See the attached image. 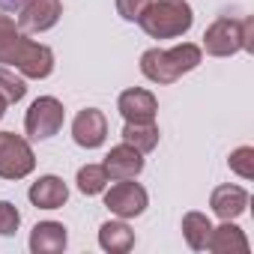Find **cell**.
Returning a JSON list of instances; mask_svg holds the SVG:
<instances>
[{
    "label": "cell",
    "mask_w": 254,
    "mask_h": 254,
    "mask_svg": "<svg viewBox=\"0 0 254 254\" xmlns=\"http://www.w3.org/2000/svg\"><path fill=\"white\" fill-rule=\"evenodd\" d=\"M24 93H27V87H24V81L15 72L0 69V96H3L6 102H21Z\"/></svg>",
    "instance_id": "20"
},
{
    "label": "cell",
    "mask_w": 254,
    "mask_h": 254,
    "mask_svg": "<svg viewBox=\"0 0 254 254\" xmlns=\"http://www.w3.org/2000/svg\"><path fill=\"white\" fill-rule=\"evenodd\" d=\"M24 3V0H0V6H3V9H18Z\"/></svg>",
    "instance_id": "24"
},
{
    "label": "cell",
    "mask_w": 254,
    "mask_h": 254,
    "mask_svg": "<svg viewBox=\"0 0 254 254\" xmlns=\"http://www.w3.org/2000/svg\"><path fill=\"white\" fill-rule=\"evenodd\" d=\"M254 21L242 18H218L206 33H203V48L212 57H230L236 51H254Z\"/></svg>",
    "instance_id": "4"
},
{
    "label": "cell",
    "mask_w": 254,
    "mask_h": 254,
    "mask_svg": "<svg viewBox=\"0 0 254 254\" xmlns=\"http://www.w3.org/2000/svg\"><path fill=\"white\" fill-rule=\"evenodd\" d=\"M197 63H200V48L191 45V42H186V45H177L171 51H162V48L144 51L141 72L150 81H156V84H174L180 75L197 69Z\"/></svg>",
    "instance_id": "2"
},
{
    "label": "cell",
    "mask_w": 254,
    "mask_h": 254,
    "mask_svg": "<svg viewBox=\"0 0 254 254\" xmlns=\"http://www.w3.org/2000/svg\"><path fill=\"white\" fill-rule=\"evenodd\" d=\"M206 248L209 251H215V254H245L248 251V242H245V236H242V230L236 227V224H230V221H224L221 227H212V233H209V242H206Z\"/></svg>",
    "instance_id": "15"
},
{
    "label": "cell",
    "mask_w": 254,
    "mask_h": 254,
    "mask_svg": "<svg viewBox=\"0 0 254 254\" xmlns=\"http://www.w3.org/2000/svg\"><path fill=\"white\" fill-rule=\"evenodd\" d=\"M147 200L150 197H147L144 186L129 183V180H117V186H111L105 191V206L114 215H120V218H135V215H141L147 209Z\"/></svg>",
    "instance_id": "7"
},
{
    "label": "cell",
    "mask_w": 254,
    "mask_h": 254,
    "mask_svg": "<svg viewBox=\"0 0 254 254\" xmlns=\"http://www.w3.org/2000/svg\"><path fill=\"white\" fill-rule=\"evenodd\" d=\"M30 248L36 254H57L66 248V227L57 221H39L30 233Z\"/></svg>",
    "instance_id": "14"
},
{
    "label": "cell",
    "mask_w": 254,
    "mask_h": 254,
    "mask_svg": "<svg viewBox=\"0 0 254 254\" xmlns=\"http://www.w3.org/2000/svg\"><path fill=\"white\" fill-rule=\"evenodd\" d=\"M156 111H159V102L150 90L135 87L120 96V114L126 117V123H153Z\"/></svg>",
    "instance_id": "11"
},
{
    "label": "cell",
    "mask_w": 254,
    "mask_h": 254,
    "mask_svg": "<svg viewBox=\"0 0 254 254\" xmlns=\"http://www.w3.org/2000/svg\"><path fill=\"white\" fill-rule=\"evenodd\" d=\"M27 194H30V203H33V206H39V209H57V206L66 203L69 189H66V183H63L60 177H39V180L30 186Z\"/></svg>",
    "instance_id": "12"
},
{
    "label": "cell",
    "mask_w": 254,
    "mask_h": 254,
    "mask_svg": "<svg viewBox=\"0 0 254 254\" xmlns=\"http://www.w3.org/2000/svg\"><path fill=\"white\" fill-rule=\"evenodd\" d=\"M63 15V3L60 0H24L18 6V30L27 33H42L51 30Z\"/></svg>",
    "instance_id": "8"
},
{
    "label": "cell",
    "mask_w": 254,
    "mask_h": 254,
    "mask_svg": "<svg viewBox=\"0 0 254 254\" xmlns=\"http://www.w3.org/2000/svg\"><path fill=\"white\" fill-rule=\"evenodd\" d=\"M138 21H141L144 33H150L153 39H174L191 27L194 12L186 0H159V3H150L141 12Z\"/></svg>",
    "instance_id": "3"
},
{
    "label": "cell",
    "mask_w": 254,
    "mask_h": 254,
    "mask_svg": "<svg viewBox=\"0 0 254 254\" xmlns=\"http://www.w3.org/2000/svg\"><path fill=\"white\" fill-rule=\"evenodd\" d=\"M150 3H153V0H117V9H120V15H123L126 21H138L141 12H144Z\"/></svg>",
    "instance_id": "23"
},
{
    "label": "cell",
    "mask_w": 254,
    "mask_h": 254,
    "mask_svg": "<svg viewBox=\"0 0 254 254\" xmlns=\"http://www.w3.org/2000/svg\"><path fill=\"white\" fill-rule=\"evenodd\" d=\"M72 138H75L78 147H87V150L102 147L105 138H108V120H105V114L96 111V108L81 111L75 117V123H72Z\"/></svg>",
    "instance_id": "9"
},
{
    "label": "cell",
    "mask_w": 254,
    "mask_h": 254,
    "mask_svg": "<svg viewBox=\"0 0 254 254\" xmlns=\"http://www.w3.org/2000/svg\"><path fill=\"white\" fill-rule=\"evenodd\" d=\"M111 180H135L144 171V153H138L132 144H120L105 156V165Z\"/></svg>",
    "instance_id": "10"
},
{
    "label": "cell",
    "mask_w": 254,
    "mask_h": 254,
    "mask_svg": "<svg viewBox=\"0 0 254 254\" xmlns=\"http://www.w3.org/2000/svg\"><path fill=\"white\" fill-rule=\"evenodd\" d=\"M209 206H212V212H215L218 218L230 221V218H236V215L245 212L248 194H245V189H239V186H218V189L212 191Z\"/></svg>",
    "instance_id": "13"
},
{
    "label": "cell",
    "mask_w": 254,
    "mask_h": 254,
    "mask_svg": "<svg viewBox=\"0 0 254 254\" xmlns=\"http://www.w3.org/2000/svg\"><path fill=\"white\" fill-rule=\"evenodd\" d=\"M18 224H21V212L9 200H0V236H12Z\"/></svg>",
    "instance_id": "22"
},
{
    "label": "cell",
    "mask_w": 254,
    "mask_h": 254,
    "mask_svg": "<svg viewBox=\"0 0 254 254\" xmlns=\"http://www.w3.org/2000/svg\"><path fill=\"white\" fill-rule=\"evenodd\" d=\"M183 233H186L189 245H191L194 251H200V248H206V242H209L212 224H209L206 215H200V212H189V215L183 218Z\"/></svg>",
    "instance_id": "18"
},
{
    "label": "cell",
    "mask_w": 254,
    "mask_h": 254,
    "mask_svg": "<svg viewBox=\"0 0 254 254\" xmlns=\"http://www.w3.org/2000/svg\"><path fill=\"white\" fill-rule=\"evenodd\" d=\"M230 171H236L239 177L251 180V177H254V150H251V147H239V150L230 156Z\"/></svg>",
    "instance_id": "21"
},
{
    "label": "cell",
    "mask_w": 254,
    "mask_h": 254,
    "mask_svg": "<svg viewBox=\"0 0 254 254\" xmlns=\"http://www.w3.org/2000/svg\"><path fill=\"white\" fill-rule=\"evenodd\" d=\"M108 183H111V177L102 165H84L78 171V189L84 194H99V191H105Z\"/></svg>",
    "instance_id": "19"
},
{
    "label": "cell",
    "mask_w": 254,
    "mask_h": 254,
    "mask_svg": "<svg viewBox=\"0 0 254 254\" xmlns=\"http://www.w3.org/2000/svg\"><path fill=\"white\" fill-rule=\"evenodd\" d=\"M36 156L24 138L15 132H0V177L3 180H21L33 171Z\"/></svg>",
    "instance_id": "5"
},
{
    "label": "cell",
    "mask_w": 254,
    "mask_h": 254,
    "mask_svg": "<svg viewBox=\"0 0 254 254\" xmlns=\"http://www.w3.org/2000/svg\"><path fill=\"white\" fill-rule=\"evenodd\" d=\"M60 126H63V105L54 96L36 99L24 117V129L33 141H48L51 135L60 132Z\"/></svg>",
    "instance_id": "6"
},
{
    "label": "cell",
    "mask_w": 254,
    "mask_h": 254,
    "mask_svg": "<svg viewBox=\"0 0 254 254\" xmlns=\"http://www.w3.org/2000/svg\"><path fill=\"white\" fill-rule=\"evenodd\" d=\"M123 141L132 144L138 153H150V150H156V144H159V129H156L153 123H126Z\"/></svg>",
    "instance_id": "17"
},
{
    "label": "cell",
    "mask_w": 254,
    "mask_h": 254,
    "mask_svg": "<svg viewBox=\"0 0 254 254\" xmlns=\"http://www.w3.org/2000/svg\"><path fill=\"white\" fill-rule=\"evenodd\" d=\"M6 105H9V102H6L3 96H0V120H3V114H6Z\"/></svg>",
    "instance_id": "25"
},
{
    "label": "cell",
    "mask_w": 254,
    "mask_h": 254,
    "mask_svg": "<svg viewBox=\"0 0 254 254\" xmlns=\"http://www.w3.org/2000/svg\"><path fill=\"white\" fill-rule=\"evenodd\" d=\"M99 242H102L105 251L123 254V251H129V248L135 245V233L126 227L123 221H108V224H102V230H99Z\"/></svg>",
    "instance_id": "16"
},
{
    "label": "cell",
    "mask_w": 254,
    "mask_h": 254,
    "mask_svg": "<svg viewBox=\"0 0 254 254\" xmlns=\"http://www.w3.org/2000/svg\"><path fill=\"white\" fill-rule=\"evenodd\" d=\"M0 63L15 66L27 78H48L54 69V51L48 45L30 42L12 18L0 15Z\"/></svg>",
    "instance_id": "1"
}]
</instances>
